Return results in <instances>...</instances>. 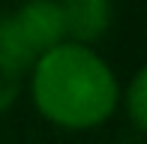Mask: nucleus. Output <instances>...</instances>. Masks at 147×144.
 Listing matches in <instances>:
<instances>
[{
    "instance_id": "nucleus-1",
    "label": "nucleus",
    "mask_w": 147,
    "mask_h": 144,
    "mask_svg": "<svg viewBox=\"0 0 147 144\" xmlns=\"http://www.w3.org/2000/svg\"><path fill=\"white\" fill-rule=\"evenodd\" d=\"M33 99L48 120L84 129L114 111L117 81L93 48L63 42L33 63Z\"/></svg>"
},
{
    "instance_id": "nucleus-2",
    "label": "nucleus",
    "mask_w": 147,
    "mask_h": 144,
    "mask_svg": "<svg viewBox=\"0 0 147 144\" xmlns=\"http://www.w3.org/2000/svg\"><path fill=\"white\" fill-rule=\"evenodd\" d=\"M12 15H15L24 39L30 42L36 60L42 54H48L51 48L66 42V21H63L60 0H27Z\"/></svg>"
},
{
    "instance_id": "nucleus-3",
    "label": "nucleus",
    "mask_w": 147,
    "mask_h": 144,
    "mask_svg": "<svg viewBox=\"0 0 147 144\" xmlns=\"http://www.w3.org/2000/svg\"><path fill=\"white\" fill-rule=\"evenodd\" d=\"M60 9L66 21V39H72L75 45L99 39L114 18L111 0H60Z\"/></svg>"
},
{
    "instance_id": "nucleus-4",
    "label": "nucleus",
    "mask_w": 147,
    "mask_h": 144,
    "mask_svg": "<svg viewBox=\"0 0 147 144\" xmlns=\"http://www.w3.org/2000/svg\"><path fill=\"white\" fill-rule=\"evenodd\" d=\"M0 57L12 60L18 69H27L36 63V54H33L30 42L24 39L15 15H0Z\"/></svg>"
},
{
    "instance_id": "nucleus-5",
    "label": "nucleus",
    "mask_w": 147,
    "mask_h": 144,
    "mask_svg": "<svg viewBox=\"0 0 147 144\" xmlns=\"http://www.w3.org/2000/svg\"><path fill=\"white\" fill-rule=\"evenodd\" d=\"M126 111H129V120L135 123V129L147 126V72L144 69L135 72L129 90H126Z\"/></svg>"
},
{
    "instance_id": "nucleus-6",
    "label": "nucleus",
    "mask_w": 147,
    "mask_h": 144,
    "mask_svg": "<svg viewBox=\"0 0 147 144\" xmlns=\"http://www.w3.org/2000/svg\"><path fill=\"white\" fill-rule=\"evenodd\" d=\"M21 78H24V69H18L12 60L0 57V111H6L15 102L18 90H21Z\"/></svg>"
}]
</instances>
